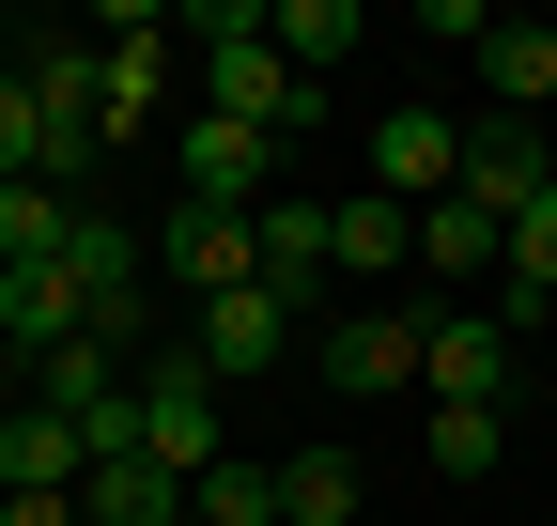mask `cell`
Instances as JSON below:
<instances>
[{"label": "cell", "instance_id": "4fadbf2b", "mask_svg": "<svg viewBox=\"0 0 557 526\" xmlns=\"http://www.w3.org/2000/svg\"><path fill=\"white\" fill-rule=\"evenodd\" d=\"M78 325H94V310H78V263H16V279H0V356H16V372H32L47 341H78Z\"/></svg>", "mask_w": 557, "mask_h": 526}, {"label": "cell", "instance_id": "8fae6325", "mask_svg": "<svg viewBox=\"0 0 557 526\" xmlns=\"http://www.w3.org/2000/svg\"><path fill=\"white\" fill-rule=\"evenodd\" d=\"M480 310H496L511 341H542V325H557V186L511 217V248H496V295H480Z\"/></svg>", "mask_w": 557, "mask_h": 526}, {"label": "cell", "instance_id": "9a60e30c", "mask_svg": "<svg viewBox=\"0 0 557 526\" xmlns=\"http://www.w3.org/2000/svg\"><path fill=\"white\" fill-rule=\"evenodd\" d=\"M0 480H16V496H78V480H94V449H78V418H47V403H16V418H0Z\"/></svg>", "mask_w": 557, "mask_h": 526}, {"label": "cell", "instance_id": "603a6c76", "mask_svg": "<svg viewBox=\"0 0 557 526\" xmlns=\"http://www.w3.org/2000/svg\"><path fill=\"white\" fill-rule=\"evenodd\" d=\"M186 526H278V465H233L218 449V465L186 480Z\"/></svg>", "mask_w": 557, "mask_h": 526}, {"label": "cell", "instance_id": "e0dca14e", "mask_svg": "<svg viewBox=\"0 0 557 526\" xmlns=\"http://www.w3.org/2000/svg\"><path fill=\"white\" fill-rule=\"evenodd\" d=\"M124 372H139V356L78 325V341H47V356H32V403H47V418H94V403H124Z\"/></svg>", "mask_w": 557, "mask_h": 526}, {"label": "cell", "instance_id": "9c48e42d", "mask_svg": "<svg viewBox=\"0 0 557 526\" xmlns=\"http://www.w3.org/2000/svg\"><path fill=\"white\" fill-rule=\"evenodd\" d=\"M248 279H263L278 310H310V295L341 279V263H325V202H310V186H278V202L248 217Z\"/></svg>", "mask_w": 557, "mask_h": 526}, {"label": "cell", "instance_id": "2e32d148", "mask_svg": "<svg viewBox=\"0 0 557 526\" xmlns=\"http://www.w3.org/2000/svg\"><path fill=\"white\" fill-rule=\"evenodd\" d=\"M372 496H357V449L341 434H310V449H278V526H357Z\"/></svg>", "mask_w": 557, "mask_h": 526}, {"label": "cell", "instance_id": "52a82bcc", "mask_svg": "<svg viewBox=\"0 0 557 526\" xmlns=\"http://www.w3.org/2000/svg\"><path fill=\"white\" fill-rule=\"evenodd\" d=\"M310 372L341 387V403H387V387H418V310H341L325 341H310Z\"/></svg>", "mask_w": 557, "mask_h": 526}, {"label": "cell", "instance_id": "7c38bea8", "mask_svg": "<svg viewBox=\"0 0 557 526\" xmlns=\"http://www.w3.org/2000/svg\"><path fill=\"white\" fill-rule=\"evenodd\" d=\"M480 93H496V124H542L557 109V16H496L480 32Z\"/></svg>", "mask_w": 557, "mask_h": 526}, {"label": "cell", "instance_id": "ffe728a7", "mask_svg": "<svg viewBox=\"0 0 557 526\" xmlns=\"http://www.w3.org/2000/svg\"><path fill=\"white\" fill-rule=\"evenodd\" d=\"M496 217H480V202H418V279H480V295H496Z\"/></svg>", "mask_w": 557, "mask_h": 526}, {"label": "cell", "instance_id": "8992f818", "mask_svg": "<svg viewBox=\"0 0 557 526\" xmlns=\"http://www.w3.org/2000/svg\"><path fill=\"white\" fill-rule=\"evenodd\" d=\"M186 356L218 372V387H248V372H278V356H295V310H278L263 279H248V295H201V310H186Z\"/></svg>", "mask_w": 557, "mask_h": 526}, {"label": "cell", "instance_id": "30bf717a", "mask_svg": "<svg viewBox=\"0 0 557 526\" xmlns=\"http://www.w3.org/2000/svg\"><path fill=\"white\" fill-rule=\"evenodd\" d=\"M156 279L201 310V295H248V217H218V202H171L156 217Z\"/></svg>", "mask_w": 557, "mask_h": 526}, {"label": "cell", "instance_id": "5b68a950", "mask_svg": "<svg viewBox=\"0 0 557 526\" xmlns=\"http://www.w3.org/2000/svg\"><path fill=\"white\" fill-rule=\"evenodd\" d=\"M449 186H465V124L449 109H387L372 124V202L418 217V202H449Z\"/></svg>", "mask_w": 557, "mask_h": 526}, {"label": "cell", "instance_id": "44dd1931", "mask_svg": "<svg viewBox=\"0 0 557 526\" xmlns=\"http://www.w3.org/2000/svg\"><path fill=\"white\" fill-rule=\"evenodd\" d=\"M418 449H434V480H496L511 465V403H434Z\"/></svg>", "mask_w": 557, "mask_h": 526}, {"label": "cell", "instance_id": "cb8c5ba5", "mask_svg": "<svg viewBox=\"0 0 557 526\" xmlns=\"http://www.w3.org/2000/svg\"><path fill=\"white\" fill-rule=\"evenodd\" d=\"M0 62H16V32H0Z\"/></svg>", "mask_w": 557, "mask_h": 526}, {"label": "cell", "instance_id": "5bb4252c", "mask_svg": "<svg viewBox=\"0 0 557 526\" xmlns=\"http://www.w3.org/2000/svg\"><path fill=\"white\" fill-rule=\"evenodd\" d=\"M78 526H186V480L156 465V449H109V465L78 480Z\"/></svg>", "mask_w": 557, "mask_h": 526}, {"label": "cell", "instance_id": "7402d4cb", "mask_svg": "<svg viewBox=\"0 0 557 526\" xmlns=\"http://www.w3.org/2000/svg\"><path fill=\"white\" fill-rule=\"evenodd\" d=\"M78 248V202H62V186H0V279H16V263H62Z\"/></svg>", "mask_w": 557, "mask_h": 526}, {"label": "cell", "instance_id": "277c9868", "mask_svg": "<svg viewBox=\"0 0 557 526\" xmlns=\"http://www.w3.org/2000/svg\"><path fill=\"white\" fill-rule=\"evenodd\" d=\"M511 325L496 310H418V387H434V403H511Z\"/></svg>", "mask_w": 557, "mask_h": 526}, {"label": "cell", "instance_id": "d6986e66", "mask_svg": "<svg viewBox=\"0 0 557 526\" xmlns=\"http://www.w3.org/2000/svg\"><path fill=\"white\" fill-rule=\"evenodd\" d=\"M263 47L325 93V62H357V47H372V16H357V0H278V16H263Z\"/></svg>", "mask_w": 557, "mask_h": 526}, {"label": "cell", "instance_id": "3957f363", "mask_svg": "<svg viewBox=\"0 0 557 526\" xmlns=\"http://www.w3.org/2000/svg\"><path fill=\"white\" fill-rule=\"evenodd\" d=\"M171 202H218V217H263L278 202V186H295V155H278V140H248V124H218V109H201L186 124V140H171Z\"/></svg>", "mask_w": 557, "mask_h": 526}, {"label": "cell", "instance_id": "ac0fdd59", "mask_svg": "<svg viewBox=\"0 0 557 526\" xmlns=\"http://www.w3.org/2000/svg\"><path fill=\"white\" fill-rule=\"evenodd\" d=\"M325 263H341V279H403V263H418V217L357 186V202H325Z\"/></svg>", "mask_w": 557, "mask_h": 526}, {"label": "cell", "instance_id": "ba28073f", "mask_svg": "<svg viewBox=\"0 0 557 526\" xmlns=\"http://www.w3.org/2000/svg\"><path fill=\"white\" fill-rule=\"evenodd\" d=\"M542 186H557V155H542V124H496V109H480V124H465V186H449V202H480V217L511 233V217L542 202Z\"/></svg>", "mask_w": 557, "mask_h": 526}, {"label": "cell", "instance_id": "6da1fadb", "mask_svg": "<svg viewBox=\"0 0 557 526\" xmlns=\"http://www.w3.org/2000/svg\"><path fill=\"white\" fill-rule=\"evenodd\" d=\"M186 32H201V109L218 124H248V140H278V155L325 124V93L263 47V0H186Z\"/></svg>", "mask_w": 557, "mask_h": 526}, {"label": "cell", "instance_id": "d4e9b609", "mask_svg": "<svg viewBox=\"0 0 557 526\" xmlns=\"http://www.w3.org/2000/svg\"><path fill=\"white\" fill-rule=\"evenodd\" d=\"M357 526H387V511H357Z\"/></svg>", "mask_w": 557, "mask_h": 526}, {"label": "cell", "instance_id": "7a4b0ae2", "mask_svg": "<svg viewBox=\"0 0 557 526\" xmlns=\"http://www.w3.org/2000/svg\"><path fill=\"white\" fill-rule=\"evenodd\" d=\"M124 418H139V449H156L171 480H201V465H218V372H201L186 341H171V356H139V387H124Z\"/></svg>", "mask_w": 557, "mask_h": 526}]
</instances>
